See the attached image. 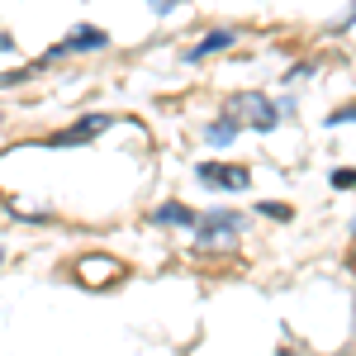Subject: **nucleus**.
<instances>
[{"label":"nucleus","instance_id":"f8f14e48","mask_svg":"<svg viewBox=\"0 0 356 356\" xmlns=\"http://www.w3.org/2000/svg\"><path fill=\"white\" fill-rule=\"evenodd\" d=\"M352 233H356V219H352Z\"/></svg>","mask_w":356,"mask_h":356},{"label":"nucleus","instance_id":"9b49d317","mask_svg":"<svg viewBox=\"0 0 356 356\" xmlns=\"http://www.w3.org/2000/svg\"><path fill=\"white\" fill-rule=\"evenodd\" d=\"M261 214H271V219H290V209H285V204H261Z\"/></svg>","mask_w":356,"mask_h":356},{"label":"nucleus","instance_id":"39448f33","mask_svg":"<svg viewBox=\"0 0 356 356\" xmlns=\"http://www.w3.org/2000/svg\"><path fill=\"white\" fill-rule=\"evenodd\" d=\"M119 271H124V266H119L114 257H81V261H76V280H81V285H90V290L110 285Z\"/></svg>","mask_w":356,"mask_h":356},{"label":"nucleus","instance_id":"f03ea898","mask_svg":"<svg viewBox=\"0 0 356 356\" xmlns=\"http://www.w3.org/2000/svg\"><path fill=\"white\" fill-rule=\"evenodd\" d=\"M195 228H200V233H195V247H233V243H238L243 219L228 214V209H214V214H204Z\"/></svg>","mask_w":356,"mask_h":356},{"label":"nucleus","instance_id":"423d86ee","mask_svg":"<svg viewBox=\"0 0 356 356\" xmlns=\"http://www.w3.org/2000/svg\"><path fill=\"white\" fill-rule=\"evenodd\" d=\"M95 48H105V29H95V24H81V29H72L62 43L53 48V57L62 53H95Z\"/></svg>","mask_w":356,"mask_h":356},{"label":"nucleus","instance_id":"7ed1b4c3","mask_svg":"<svg viewBox=\"0 0 356 356\" xmlns=\"http://www.w3.org/2000/svg\"><path fill=\"white\" fill-rule=\"evenodd\" d=\"M200 181H204V186H219V191H247V186H252V171H247V166L200 162Z\"/></svg>","mask_w":356,"mask_h":356},{"label":"nucleus","instance_id":"f257e3e1","mask_svg":"<svg viewBox=\"0 0 356 356\" xmlns=\"http://www.w3.org/2000/svg\"><path fill=\"white\" fill-rule=\"evenodd\" d=\"M275 105L261 95V90H238V95H228V119H238V124H252V129H275Z\"/></svg>","mask_w":356,"mask_h":356},{"label":"nucleus","instance_id":"6e6552de","mask_svg":"<svg viewBox=\"0 0 356 356\" xmlns=\"http://www.w3.org/2000/svg\"><path fill=\"white\" fill-rule=\"evenodd\" d=\"M152 223H181V228H195V223H200V214H191L186 204H162V209L152 214Z\"/></svg>","mask_w":356,"mask_h":356},{"label":"nucleus","instance_id":"9d476101","mask_svg":"<svg viewBox=\"0 0 356 356\" xmlns=\"http://www.w3.org/2000/svg\"><path fill=\"white\" fill-rule=\"evenodd\" d=\"M332 186H337V191H352V186H356V171H332Z\"/></svg>","mask_w":356,"mask_h":356},{"label":"nucleus","instance_id":"0eeeda50","mask_svg":"<svg viewBox=\"0 0 356 356\" xmlns=\"http://www.w3.org/2000/svg\"><path fill=\"white\" fill-rule=\"evenodd\" d=\"M233 43H238V33H233V29H214V33H209V38H204V43H200V48H191V62H204V57H214V53H223V48H233Z\"/></svg>","mask_w":356,"mask_h":356},{"label":"nucleus","instance_id":"20e7f679","mask_svg":"<svg viewBox=\"0 0 356 356\" xmlns=\"http://www.w3.org/2000/svg\"><path fill=\"white\" fill-rule=\"evenodd\" d=\"M110 124H114L110 114H86L81 124H72V129H62V134H53V147H72V143H90V138H100V134H105Z\"/></svg>","mask_w":356,"mask_h":356},{"label":"nucleus","instance_id":"1a4fd4ad","mask_svg":"<svg viewBox=\"0 0 356 356\" xmlns=\"http://www.w3.org/2000/svg\"><path fill=\"white\" fill-rule=\"evenodd\" d=\"M204 138H209V143H233V138H238V119H219V124H209Z\"/></svg>","mask_w":356,"mask_h":356}]
</instances>
